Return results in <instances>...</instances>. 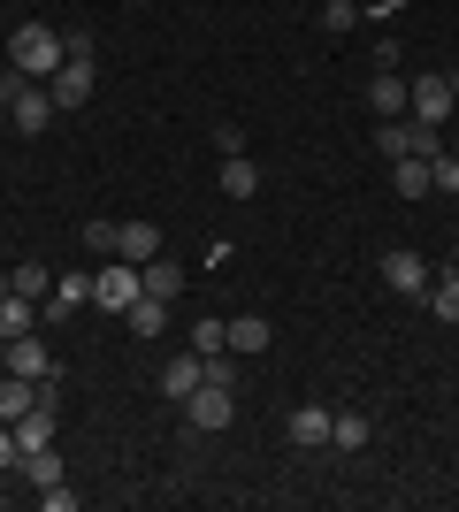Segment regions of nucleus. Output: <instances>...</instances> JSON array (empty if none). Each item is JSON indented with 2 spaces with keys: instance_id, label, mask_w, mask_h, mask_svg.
Here are the masks:
<instances>
[{
  "instance_id": "f257e3e1",
  "label": "nucleus",
  "mask_w": 459,
  "mask_h": 512,
  "mask_svg": "<svg viewBox=\"0 0 459 512\" xmlns=\"http://www.w3.org/2000/svg\"><path fill=\"white\" fill-rule=\"evenodd\" d=\"M62 62H69V54H62V31H54V23H16V39H8V69H23L31 85H46Z\"/></svg>"
},
{
  "instance_id": "f03ea898",
  "label": "nucleus",
  "mask_w": 459,
  "mask_h": 512,
  "mask_svg": "<svg viewBox=\"0 0 459 512\" xmlns=\"http://www.w3.org/2000/svg\"><path fill=\"white\" fill-rule=\"evenodd\" d=\"M406 107H414V123H452L459 107H452V77L444 69H421L414 85H406Z\"/></svg>"
},
{
  "instance_id": "7ed1b4c3",
  "label": "nucleus",
  "mask_w": 459,
  "mask_h": 512,
  "mask_svg": "<svg viewBox=\"0 0 459 512\" xmlns=\"http://www.w3.org/2000/svg\"><path fill=\"white\" fill-rule=\"evenodd\" d=\"M8 375H31V383L62 390V360L39 344V329H31V337H8Z\"/></svg>"
},
{
  "instance_id": "20e7f679",
  "label": "nucleus",
  "mask_w": 459,
  "mask_h": 512,
  "mask_svg": "<svg viewBox=\"0 0 459 512\" xmlns=\"http://www.w3.org/2000/svg\"><path fill=\"white\" fill-rule=\"evenodd\" d=\"M230 413H238V383H199L184 398V421L192 428H230Z\"/></svg>"
},
{
  "instance_id": "39448f33",
  "label": "nucleus",
  "mask_w": 459,
  "mask_h": 512,
  "mask_svg": "<svg viewBox=\"0 0 459 512\" xmlns=\"http://www.w3.org/2000/svg\"><path fill=\"white\" fill-rule=\"evenodd\" d=\"M138 299V268H131V260H100V276H92V306H108V314H123V306H131Z\"/></svg>"
},
{
  "instance_id": "423d86ee",
  "label": "nucleus",
  "mask_w": 459,
  "mask_h": 512,
  "mask_svg": "<svg viewBox=\"0 0 459 512\" xmlns=\"http://www.w3.org/2000/svg\"><path fill=\"white\" fill-rule=\"evenodd\" d=\"M54 115H62V107H54V92H46V85H23V92H16V107H8V123H16L23 138H39Z\"/></svg>"
},
{
  "instance_id": "0eeeda50",
  "label": "nucleus",
  "mask_w": 459,
  "mask_h": 512,
  "mask_svg": "<svg viewBox=\"0 0 459 512\" xmlns=\"http://www.w3.org/2000/svg\"><path fill=\"white\" fill-rule=\"evenodd\" d=\"M383 283H391V291H406V299H421V291H429V260L406 253V245H391V253H383Z\"/></svg>"
},
{
  "instance_id": "6e6552de",
  "label": "nucleus",
  "mask_w": 459,
  "mask_h": 512,
  "mask_svg": "<svg viewBox=\"0 0 459 512\" xmlns=\"http://www.w3.org/2000/svg\"><path fill=\"white\" fill-rule=\"evenodd\" d=\"M199 383H207V352H184V360L161 367V398H169V406H184Z\"/></svg>"
},
{
  "instance_id": "1a4fd4ad",
  "label": "nucleus",
  "mask_w": 459,
  "mask_h": 512,
  "mask_svg": "<svg viewBox=\"0 0 459 512\" xmlns=\"http://www.w3.org/2000/svg\"><path fill=\"white\" fill-rule=\"evenodd\" d=\"M46 92H54V107H62V115H69V107H85V100H92V62H62L54 77H46Z\"/></svg>"
},
{
  "instance_id": "9d476101",
  "label": "nucleus",
  "mask_w": 459,
  "mask_h": 512,
  "mask_svg": "<svg viewBox=\"0 0 459 512\" xmlns=\"http://www.w3.org/2000/svg\"><path fill=\"white\" fill-rule=\"evenodd\" d=\"M153 253H161V230H153V222H115V260L146 268Z\"/></svg>"
},
{
  "instance_id": "9b49d317",
  "label": "nucleus",
  "mask_w": 459,
  "mask_h": 512,
  "mask_svg": "<svg viewBox=\"0 0 459 512\" xmlns=\"http://www.w3.org/2000/svg\"><path fill=\"white\" fill-rule=\"evenodd\" d=\"M123 329H131L138 344H153L161 329H169V299H146V291H138V299L123 306Z\"/></svg>"
},
{
  "instance_id": "f8f14e48",
  "label": "nucleus",
  "mask_w": 459,
  "mask_h": 512,
  "mask_svg": "<svg viewBox=\"0 0 459 512\" xmlns=\"http://www.w3.org/2000/svg\"><path fill=\"white\" fill-rule=\"evenodd\" d=\"M77 306H92V276H54V291H46V321H69Z\"/></svg>"
},
{
  "instance_id": "ddd939ff",
  "label": "nucleus",
  "mask_w": 459,
  "mask_h": 512,
  "mask_svg": "<svg viewBox=\"0 0 459 512\" xmlns=\"http://www.w3.org/2000/svg\"><path fill=\"white\" fill-rule=\"evenodd\" d=\"M138 291H146V299H176V291H184V268H176L169 253H153L146 268H138Z\"/></svg>"
},
{
  "instance_id": "4468645a",
  "label": "nucleus",
  "mask_w": 459,
  "mask_h": 512,
  "mask_svg": "<svg viewBox=\"0 0 459 512\" xmlns=\"http://www.w3.org/2000/svg\"><path fill=\"white\" fill-rule=\"evenodd\" d=\"M368 107L375 115H406V77H398V69H375L368 77Z\"/></svg>"
},
{
  "instance_id": "2eb2a0df",
  "label": "nucleus",
  "mask_w": 459,
  "mask_h": 512,
  "mask_svg": "<svg viewBox=\"0 0 459 512\" xmlns=\"http://www.w3.org/2000/svg\"><path fill=\"white\" fill-rule=\"evenodd\" d=\"M268 337H276V329H268V314H230V352H245V360H253V352H268Z\"/></svg>"
},
{
  "instance_id": "dca6fc26",
  "label": "nucleus",
  "mask_w": 459,
  "mask_h": 512,
  "mask_svg": "<svg viewBox=\"0 0 459 512\" xmlns=\"http://www.w3.org/2000/svg\"><path fill=\"white\" fill-rule=\"evenodd\" d=\"M329 421H337V413H329V406H299V413H291V444H299V451L329 444Z\"/></svg>"
},
{
  "instance_id": "f3484780",
  "label": "nucleus",
  "mask_w": 459,
  "mask_h": 512,
  "mask_svg": "<svg viewBox=\"0 0 459 512\" xmlns=\"http://www.w3.org/2000/svg\"><path fill=\"white\" fill-rule=\"evenodd\" d=\"M31 329H39V299L8 291V299H0V337H31Z\"/></svg>"
},
{
  "instance_id": "a211bd4d",
  "label": "nucleus",
  "mask_w": 459,
  "mask_h": 512,
  "mask_svg": "<svg viewBox=\"0 0 459 512\" xmlns=\"http://www.w3.org/2000/svg\"><path fill=\"white\" fill-rule=\"evenodd\" d=\"M368 436H375L368 413H337V421H329V444L345 451V459H352V451H368Z\"/></svg>"
},
{
  "instance_id": "6ab92c4d",
  "label": "nucleus",
  "mask_w": 459,
  "mask_h": 512,
  "mask_svg": "<svg viewBox=\"0 0 459 512\" xmlns=\"http://www.w3.org/2000/svg\"><path fill=\"white\" fill-rule=\"evenodd\" d=\"M8 428H16L23 451H46V444H54V406H31L23 421H8Z\"/></svg>"
},
{
  "instance_id": "aec40b11",
  "label": "nucleus",
  "mask_w": 459,
  "mask_h": 512,
  "mask_svg": "<svg viewBox=\"0 0 459 512\" xmlns=\"http://www.w3.org/2000/svg\"><path fill=\"white\" fill-rule=\"evenodd\" d=\"M391 184H398V199H429V192H437V184H429V161H414V153L391 161Z\"/></svg>"
},
{
  "instance_id": "412c9836",
  "label": "nucleus",
  "mask_w": 459,
  "mask_h": 512,
  "mask_svg": "<svg viewBox=\"0 0 459 512\" xmlns=\"http://www.w3.org/2000/svg\"><path fill=\"white\" fill-rule=\"evenodd\" d=\"M23 482H31V490H54V482H62V459H54V444H46V451H23Z\"/></svg>"
},
{
  "instance_id": "4be33fe9",
  "label": "nucleus",
  "mask_w": 459,
  "mask_h": 512,
  "mask_svg": "<svg viewBox=\"0 0 459 512\" xmlns=\"http://www.w3.org/2000/svg\"><path fill=\"white\" fill-rule=\"evenodd\" d=\"M222 192H230V199H253V192H261V169H253L245 153H230V161H222Z\"/></svg>"
},
{
  "instance_id": "5701e85b",
  "label": "nucleus",
  "mask_w": 459,
  "mask_h": 512,
  "mask_svg": "<svg viewBox=\"0 0 459 512\" xmlns=\"http://www.w3.org/2000/svg\"><path fill=\"white\" fill-rule=\"evenodd\" d=\"M375 146H383V161H406V153H414V123H383Z\"/></svg>"
},
{
  "instance_id": "b1692460",
  "label": "nucleus",
  "mask_w": 459,
  "mask_h": 512,
  "mask_svg": "<svg viewBox=\"0 0 459 512\" xmlns=\"http://www.w3.org/2000/svg\"><path fill=\"white\" fill-rule=\"evenodd\" d=\"M192 352H230V321H192Z\"/></svg>"
},
{
  "instance_id": "393cba45",
  "label": "nucleus",
  "mask_w": 459,
  "mask_h": 512,
  "mask_svg": "<svg viewBox=\"0 0 459 512\" xmlns=\"http://www.w3.org/2000/svg\"><path fill=\"white\" fill-rule=\"evenodd\" d=\"M429 306H437V321H459V276L444 268V283H429Z\"/></svg>"
},
{
  "instance_id": "a878e982",
  "label": "nucleus",
  "mask_w": 459,
  "mask_h": 512,
  "mask_svg": "<svg viewBox=\"0 0 459 512\" xmlns=\"http://www.w3.org/2000/svg\"><path fill=\"white\" fill-rule=\"evenodd\" d=\"M8 283H16L23 299H46V291H54V276H46L39 260H23V268H16V276H8Z\"/></svg>"
},
{
  "instance_id": "bb28decb",
  "label": "nucleus",
  "mask_w": 459,
  "mask_h": 512,
  "mask_svg": "<svg viewBox=\"0 0 459 512\" xmlns=\"http://www.w3.org/2000/svg\"><path fill=\"white\" fill-rule=\"evenodd\" d=\"M352 16H360L352 0H329V8H322V31H329V39H345V31H352Z\"/></svg>"
},
{
  "instance_id": "cd10ccee",
  "label": "nucleus",
  "mask_w": 459,
  "mask_h": 512,
  "mask_svg": "<svg viewBox=\"0 0 459 512\" xmlns=\"http://www.w3.org/2000/svg\"><path fill=\"white\" fill-rule=\"evenodd\" d=\"M429 184H437V192H459V153H437V161H429Z\"/></svg>"
},
{
  "instance_id": "c85d7f7f",
  "label": "nucleus",
  "mask_w": 459,
  "mask_h": 512,
  "mask_svg": "<svg viewBox=\"0 0 459 512\" xmlns=\"http://www.w3.org/2000/svg\"><path fill=\"white\" fill-rule=\"evenodd\" d=\"M62 54H69V62H92V31H85V23H69V31H62Z\"/></svg>"
},
{
  "instance_id": "c756f323",
  "label": "nucleus",
  "mask_w": 459,
  "mask_h": 512,
  "mask_svg": "<svg viewBox=\"0 0 459 512\" xmlns=\"http://www.w3.org/2000/svg\"><path fill=\"white\" fill-rule=\"evenodd\" d=\"M215 153L230 161V153H245V123H215Z\"/></svg>"
},
{
  "instance_id": "7c9ffc66",
  "label": "nucleus",
  "mask_w": 459,
  "mask_h": 512,
  "mask_svg": "<svg viewBox=\"0 0 459 512\" xmlns=\"http://www.w3.org/2000/svg\"><path fill=\"white\" fill-rule=\"evenodd\" d=\"M85 245L92 253H115V222H85Z\"/></svg>"
},
{
  "instance_id": "2f4dec72",
  "label": "nucleus",
  "mask_w": 459,
  "mask_h": 512,
  "mask_svg": "<svg viewBox=\"0 0 459 512\" xmlns=\"http://www.w3.org/2000/svg\"><path fill=\"white\" fill-rule=\"evenodd\" d=\"M39 505H46V512H77V490H62V482H54V490H39Z\"/></svg>"
},
{
  "instance_id": "473e14b6",
  "label": "nucleus",
  "mask_w": 459,
  "mask_h": 512,
  "mask_svg": "<svg viewBox=\"0 0 459 512\" xmlns=\"http://www.w3.org/2000/svg\"><path fill=\"white\" fill-rule=\"evenodd\" d=\"M23 467V444H16V428H0V474Z\"/></svg>"
},
{
  "instance_id": "72a5a7b5",
  "label": "nucleus",
  "mask_w": 459,
  "mask_h": 512,
  "mask_svg": "<svg viewBox=\"0 0 459 512\" xmlns=\"http://www.w3.org/2000/svg\"><path fill=\"white\" fill-rule=\"evenodd\" d=\"M31 85V77H23V69H0V107H16V92Z\"/></svg>"
},
{
  "instance_id": "f704fd0d",
  "label": "nucleus",
  "mask_w": 459,
  "mask_h": 512,
  "mask_svg": "<svg viewBox=\"0 0 459 512\" xmlns=\"http://www.w3.org/2000/svg\"><path fill=\"white\" fill-rule=\"evenodd\" d=\"M444 77H452V107H459V69H444Z\"/></svg>"
},
{
  "instance_id": "c9c22d12",
  "label": "nucleus",
  "mask_w": 459,
  "mask_h": 512,
  "mask_svg": "<svg viewBox=\"0 0 459 512\" xmlns=\"http://www.w3.org/2000/svg\"><path fill=\"white\" fill-rule=\"evenodd\" d=\"M0 375H8V337H0Z\"/></svg>"
},
{
  "instance_id": "e433bc0d",
  "label": "nucleus",
  "mask_w": 459,
  "mask_h": 512,
  "mask_svg": "<svg viewBox=\"0 0 459 512\" xmlns=\"http://www.w3.org/2000/svg\"><path fill=\"white\" fill-rule=\"evenodd\" d=\"M452 276H459V245H452Z\"/></svg>"
},
{
  "instance_id": "4c0bfd02",
  "label": "nucleus",
  "mask_w": 459,
  "mask_h": 512,
  "mask_svg": "<svg viewBox=\"0 0 459 512\" xmlns=\"http://www.w3.org/2000/svg\"><path fill=\"white\" fill-rule=\"evenodd\" d=\"M123 8H138V0H123Z\"/></svg>"
}]
</instances>
